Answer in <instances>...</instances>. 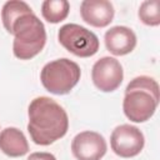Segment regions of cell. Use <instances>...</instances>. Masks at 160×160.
<instances>
[{"label":"cell","instance_id":"obj_1","mask_svg":"<svg viewBox=\"0 0 160 160\" xmlns=\"http://www.w3.org/2000/svg\"><path fill=\"white\" fill-rule=\"evenodd\" d=\"M28 115V132L36 145H51L65 136L69 130L66 111L51 98H35L29 105Z\"/></svg>","mask_w":160,"mask_h":160},{"label":"cell","instance_id":"obj_2","mask_svg":"<svg viewBox=\"0 0 160 160\" xmlns=\"http://www.w3.org/2000/svg\"><path fill=\"white\" fill-rule=\"evenodd\" d=\"M160 100L159 84L154 78L140 75L134 78L125 89L122 110L132 122H145L155 114Z\"/></svg>","mask_w":160,"mask_h":160},{"label":"cell","instance_id":"obj_3","mask_svg":"<svg viewBox=\"0 0 160 160\" xmlns=\"http://www.w3.org/2000/svg\"><path fill=\"white\" fill-rule=\"evenodd\" d=\"M9 34L14 35L12 52L20 60H30L44 49L46 44V31L42 21L34 11L16 19Z\"/></svg>","mask_w":160,"mask_h":160},{"label":"cell","instance_id":"obj_4","mask_svg":"<svg viewBox=\"0 0 160 160\" xmlns=\"http://www.w3.org/2000/svg\"><path fill=\"white\" fill-rule=\"evenodd\" d=\"M80 76V66L68 58L56 59L45 64L40 72L42 86L54 95L69 94L79 82Z\"/></svg>","mask_w":160,"mask_h":160},{"label":"cell","instance_id":"obj_5","mask_svg":"<svg viewBox=\"0 0 160 160\" xmlns=\"http://www.w3.org/2000/svg\"><path fill=\"white\" fill-rule=\"evenodd\" d=\"M59 42L71 54L79 58H90L99 50L98 36L78 24H65L58 31Z\"/></svg>","mask_w":160,"mask_h":160},{"label":"cell","instance_id":"obj_6","mask_svg":"<svg viewBox=\"0 0 160 160\" xmlns=\"http://www.w3.org/2000/svg\"><path fill=\"white\" fill-rule=\"evenodd\" d=\"M145 145V138L140 129L130 124L116 126L110 136V146L115 155L120 158H134L141 152Z\"/></svg>","mask_w":160,"mask_h":160},{"label":"cell","instance_id":"obj_7","mask_svg":"<svg viewBox=\"0 0 160 160\" xmlns=\"http://www.w3.org/2000/svg\"><path fill=\"white\" fill-rule=\"evenodd\" d=\"M124 70L119 60L111 56L99 59L91 69V80L102 92L115 91L122 82Z\"/></svg>","mask_w":160,"mask_h":160},{"label":"cell","instance_id":"obj_8","mask_svg":"<svg viewBox=\"0 0 160 160\" xmlns=\"http://www.w3.org/2000/svg\"><path fill=\"white\" fill-rule=\"evenodd\" d=\"M106 150V140L96 131H81L71 141V152L76 160H101Z\"/></svg>","mask_w":160,"mask_h":160},{"label":"cell","instance_id":"obj_9","mask_svg":"<svg viewBox=\"0 0 160 160\" xmlns=\"http://www.w3.org/2000/svg\"><path fill=\"white\" fill-rule=\"evenodd\" d=\"M80 15L94 28H106L112 21L115 10L108 0H84L80 4Z\"/></svg>","mask_w":160,"mask_h":160},{"label":"cell","instance_id":"obj_10","mask_svg":"<svg viewBox=\"0 0 160 160\" xmlns=\"http://www.w3.org/2000/svg\"><path fill=\"white\" fill-rule=\"evenodd\" d=\"M104 41L108 51H110L115 56H124L130 54L136 46V35L128 26H112L110 28L105 35Z\"/></svg>","mask_w":160,"mask_h":160},{"label":"cell","instance_id":"obj_11","mask_svg":"<svg viewBox=\"0 0 160 160\" xmlns=\"http://www.w3.org/2000/svg\"><path fill=\"white\" fill-rule=\"evenodd\" d=\"M0 150L9 158H20L28 154L29 142L18 128H5L0 132Z\"/></svg>","mask_w":160,"mask_h":160},{"label":"cell","instance_id":"obj_12","mask_svg":"<svg viewBox=\"0 0 160 160\" xmlns=\"http://www.w3.org/2000/svg\"><path fill=\"white\" fill-rule=\"evenodd\" d=\"M70 11V4L66 0H45L41 4V15L50 24H58L65 20Z\"/></svg>","mask_w":160,"mask_h":160},{"label":"cell","instance_id":"obj_13","mask_svg":"<svg viewBox=\"0 0 160 160\" xmlns=\"http://www.w3.org/2000/svg\"><path fill=\"white\" fill-rule=\"evenodd\" d=\"M31 11H32V9L25 1H21V0L6 1L2 6V10H1V21H2L5 30L9 32L12 22L16 19H19L21 15L31 12Z\"/></svg>","mask_w":160,"mask_h":160},{"label":"cell","instance_id":"obj_14","mask_svg":"<svg viewBox=\"0 0 160 160\" xmlns=\"http://www.w3.org/2000/svg\"><path fill=\"white\" fill-rule=\"evenodd\" d=\"M138 16L141 20V22L148 26L160 25V1L159 0L144 1L139 8Z\"/></svg>","mask_w":160,"mask_h":160},{"label":"cell","instance_id":"obj_15","mask_svg":"<svg viewBox=\"0 0 160 160\" xmlns=\"http://www.w3.org/2000/svg\"><path fill=\"white\" fill-rule=\"evenodd\" d=\"M26 160H56V158L50 152H32Z\"/></svg>","mask_w":160,"mask_h":160}]
</instances>
